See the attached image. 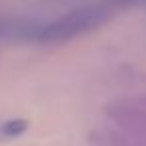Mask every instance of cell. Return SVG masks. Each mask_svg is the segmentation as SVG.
I'll return each mask as SVG.
<instances>
[{"label": "cell", "instance_id": "obj_1", "mask_svg": "<svg viewBox=\"0 0 146 146\" xmlns=\"http://www.w3.org/2000/svg\"><path fill=\"white\" fill-rule=\"evenodd\" d=\"M108 16V10L104 6H84L78 10H72L52 22L46 24H34L28 26V38L36 42H62L76 34H82L94 26H98Z\"/></svg>", "mask_w": 146, "mask_h": 146}, {"label": "cell", "instance_id": "obj_2", "mask_svg": "<svg viewBox=\"0 0 146 146\" xmlns=\"http://www.w3.org/2000/svg\"><path fill=\"white\" fill-rule=\"evenodd\" d=\"M26 130L24 120H6L4 124H0V138H14L20 136Z\"/></svg>", "mask_w": 146, "mask_h": 146}]
</instances>
